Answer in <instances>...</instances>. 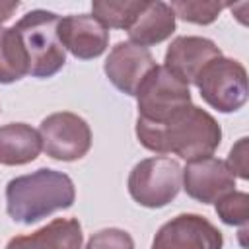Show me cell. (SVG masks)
<instances>
[{"label": "cell", "instance_id": "cell-1", "mask_svg": "<svg viewBox=\"0 0 249 249\" xmlns=\"http://www.w3.org/2000/svg\"><path fill=\"white\" fill-rule=\"evenodd\" d=\"M136 138L150 152L175 154L193 161L214 154L222 140V128L208 111L191 103L165 123L136 119Z\"/></svg>", "mask_w": 249, "mask_h": 249}, {"label": "cell", "instance_id": "cell-2", "mask_svg": "<svg viewBox=\"0 0 249 249\" xmlns=\"http://www.w3.org/2000/svg\"><path fill=\"white\" fill-rule=\"evenodd\" d=\"M76 189L72 179L56 169L41 167L33 173L19 175L6 185V210L14 222L35 224L56 210L74 204Z\"/></svg>", "mask_w": 249, "mask_h": 249}, {"label": "cell", "instance_id": "cell-3", "mask_svg": "<svg viewBox=\"0 0 249 249\" xmlns=\"http://www.w3.org/2000/svg\"><path fill=\"white\" fill-rule=\"evenodd\" d=\"M60 18L49 10L27 12L14 29L27 54V70L33 78H51L66 62V51L58 39Z\"/></svg>", "mask_w": 249, "mask_h": 249}, {"label": "cell", "instance_id": "cell-4", "mask_svg": "<svg viewBox=\"0 0 249 249\" xmlns=\"http://www.w3.org/2000/svg\"><path fill=\"white\" fill-rule=\"evenodd\" d=\"M183 169L177 160L154 156L138 161L128 175L130 196L146 208L167 206L181 191Z\"/></svg>", "mask_w": 249, "mask_h": 249}, {"label": "cell", "instance_id": "cell-5", "mask_svg": "<svg viewBox=\"0 0 249 249\" xmlns=\"http://www.w3.org/2000/svg\"><path fill=\"white\" fill-rule=\"evenodd\" d=\"M200 97L220 113H233L247 101V70L239 60L218 56L196 76Z\"/></svg>", "mask_w": 249, "mask_h": 249}, {"label": "cell", "instance_id": "cell-6", "mask_svg": "<svg viewBox=\"0 0 249 249\" xmlns=\"http://www.w3.org/2000/svg\"><path fill=\"white\" fill-rule=\"evenodd\" d=\"M134 97L138 101V119L148 123H165L173 113L191 105L189 86L158 64L144 78Z\"/></svg>", "mask_w": 249, "mask_h": 249}, {"label": "cell", "instance_id": "cell-7", "mask_svg": "<svg viewBox=\"0 0 249 249\" xmlns=\"http://www.w3.org/2000/svg\"><path fill=\"white\" fill-rule=\"evenodd\" d=\"M39 138L45 154L56 161H76L91 148L89 124L70 111L45 117L39 124Z\"/></svg>", "mask_w": 249, "mask_h": 249}, {"label": "cell", "instance_id": "cell-8", "mask_svg": "<svg viewBox=\"0 0 249 249\" xmlns=\"http://www.w3.org/2000/svg\"><path fill=\"white\" fill-rule=\"evenodd\" d=\"M222 231L198 214L171 218L158 230L152 241V249H222Z\"/></svg>", "mask_w": 249, "mask_h": 249}, {"label": "cell", "instance_id": "cell-9", "mask_svg": "<svg viewBox=\"0 0 249 249\" xmlns=\"http://www.w3.org/2000/svg\"><path fill=\"white\" fill-rule=\"evenodd\" d=\"M152 68H156L152 53L130 41L117 43L103 64L109 82L126 95H136V89Z\"/></svg>", "mask_w": 249, "mask_h": 249}, {"label": "cell", "instance_id": "cell-10", "mask_svg": "<svg viewBox=\"0 0 249 249\" xmlns=\"http://www.w3.org/2000/svg\"><path fill=\"white\" fill-rule=\"evenodd\" d=\"M181 185L191 198L202 204H210L233 191L235 175L230 171L226 161L208 156L187 163V167L183 169Z\"/></svg>", "mask_w": 249, "mask_h": 249}, {"label": "cell", "instance_id": "cell-11", "mask_svg": "<svg viewBox=\"0 0 249 249\" xmlns=\"http://www.w3.org/2000/svg\"><path fill=\"white\" fill-rule=\"evenodd\" d=\"M218 56H222V51L214 41L196 35H181L175 37L167 47L163 66L175 78L189 86L195 84L202 68Z\"/></svg>", "mask_w": 249, "mask_h": 249}, {"label": "cell", "instance_id": "cell-12", "mask_svg": "<svg viewBox=\"0 0 249 249\" xmlns=\"http://www.w3.org/2000/svg\"><path fill=\"white\" fill-rule=\"evenodd\" d=\"M58 39L64 51H70L76 58L89 60L105 53L109 31L89 14H72L60 18Z\"/></svg>", "mask_w": 249, "mask_h": 249}, {"label": "cell", "instance_id": "cell-13", "mask_svg": "<svg viewBox=\"0 0 249 249\" xmlns=\"http://www.w3.org/2000/svg\"><path fill=\"white\" fill-rule=\"evenodd\" d=\"M82 226L76 218H56L41 230L16 235L6 249H82Z\"/></svg>", "mask_w": 249, "mask_h": 249}, {"label": "cell", "instance_id": "cell-14", "mask_svg": "<svg viewBox=\"0 0 249 249\" xmlns=\"http://www.w3.org/2000/svg\"><path fill=\"white\" fill-rule=\"evenodd\" d=\"M130 43L152 47L171 37L175 31V14L165 2H144L142 10L126 29Z\"/></svg>", "mask_w": 249, "mask_h": 249}, {"label": "cell", "instance_id": "cell-15", "mask_svg": "<svg viewBox=\"0 0 249 249\" xmlns=\"http://www.w3.org/2000/svg\"><path fill=\"white\" fill-rule=\"evenodd\" d=\"M39 132L25 123H8L0 126V163L25 165L41 152Z\"/></svg>", "mask_w": 249, "mask_h": 249}, {"label": "cell", "instance_id": "cell-16", "mask_svg": "<svg viewBox=\"0 0 249 249\" xmlns=\"http://www.w3.org/2000/svg\"><path fill=\"white\" fill-rule=\"evenodd\" d=\"M27 70V54L14 27H0V84L21 80Z\"/></svg>", "mask_w": 249, "mask_h": 249}, {"label": "cell", "instance_id": "cell-17", "mask_svg": "<svg viewBox=\"0 0 249 249\" xmlns=\"http://www.w3.org/2000/svg\"><path fill=\"white\" fill-rule=\"evenodd\" d=\"M146 0H95L91 2V16L103 27L128 29Z\"/></svg>", "mask_w": 249, "mask_h": 249}, {"label": "cell", "instance_id": "cell-18", "mask_svg": "<svg viewBox=\"0 0 249 249\" xmlns=\"http://www.w3.org/2000/svg\"><path fill=\"white\" fill-rule=\"evenodd\" d=\"M228 6L230 4H224V2H202V0H175L169 4L175 18L189 23H196V25L212 23L220 16V12Z\"/></svg>", "mask_w": 249, "mask_h": 249}, {"label": "cell", "instance_id": "cell-19", "mask_svg": "<svg viewBox=\"0 0 249 249\" xmlns=\"http://www.w3.org/2000/svg\"><path fill=\"white\" fill-rule=\"evenodd\" d=\"M216 214L228 226H247L249 222V195L231 191L216 200Z\"/></svg>", "mask_w": 249, "mask_h": 249}, {"label": "cell", "instance_id": "cell-20", "mask_svg": "<svg viewBox=\"0 0 249 249\" xmlns=\"http://www.w3.org/2000/svg\"><path fill=\"white\" fill-rule=\"evenodd\" d=\"M86 249H134V241L124 230L105 228L89 237Z\"/></svg>", "mask_w": 249, "mask_h": 249}, {"label": "cell", "instance_id": "cell-21", "mask_svg": "<svg viewBox=\"0 0 249 249\" xmlns=\"http://www.w3.org/2000/svg\"><path fill=\"white\" fill-rule=\"evenodd\" d=\"M247 144H249V140L243 136V138H239L233 146H231V150H230V156H228V167H230V171L233 173V175H237V177H241V179H247L249 177V165H247V158H249V148H247Z\"/></svg>", "mask_w": 249, "mask_h": 249}, {"label": "cell", "instance_id": "cell-22", "mask_svg": "<svg viewBox=\"0 0 249 249\" xmlns=\"http://www.w3.org/2000/svg\"><path fill=\"white\" fill-rule=\"evenodd\" d=\"M19 8V2H4L0 0V25L12 18V14Z\"/></svg>", "mask_w": 249, "mask_h": 249}]
</instances>
